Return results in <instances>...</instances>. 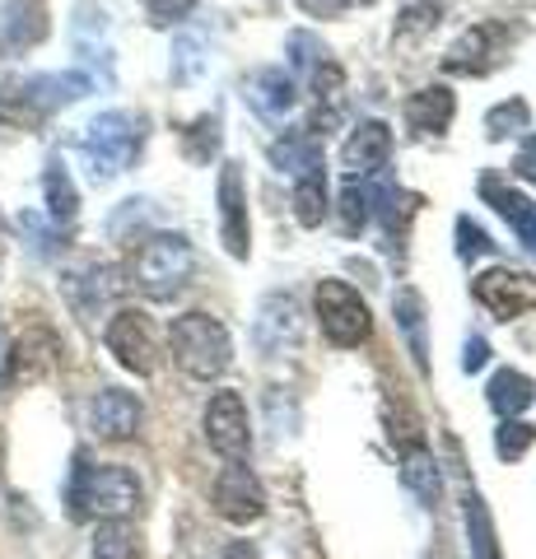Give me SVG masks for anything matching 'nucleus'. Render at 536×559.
<instances>
[{"label":"nucleus","instance_id":"nucleus-1","mask_svg":"<svg viewBox=\"0 0 536 559\" xmlns=\"http://www.w3.org/2000/svg\"><path fill=\"white\" fill-rule=\"evenodd\" d=\"M141 509V480L135 471L117 462H80L71 485V513L75 518H103V522H127Z\"/></svg>","mask_w":536,"mask_h":559},{"label":"nucleus","instance_id":"nucleus-2","mask_svg":"<svg viewBox=\"0 0 536 559\" xmlns=\"http://www.w3.org/2000/svg\"><path fill=\"white\" fill-rule=\"evenodd\" d=\"M168 345H172L178 369L187 378H201V382L219 378L224 369H229V359H234L229 331H224V322L211 318V312H182V318H172Z\"/></svg>","mask_w":536,"mask_h":559},{"label":"nucleus","instance_id":"nucleus-3","mask_svg":"<svg viewBox=\"0 0 536 559\" xmlns=\"http://www.w3.org/2000/svg\"><path fill=\"white\" fill-rule=\"evenodd\" d=\"M141 140H145V121L135 112H103L84 127L80 140V154L90 164V178L94 182H108L117 178L122 168H131V159L141 154Z\"/></svg>","mask_w":536,"mask_h":559},{"label":"nucleus","instance_id":"nucleus-4","mask_svg":"<svg viewBox=\"0 0 536 559\" xmlns=\"http://www.w3.org/2000/svg\"><path fill=\"white\" fill-rule=\"evenodd\" d=\"M94 90L90 70H65V75H33L24 84H14L10 98L0 94V121H14V127H33V121L51 117L57 108H71L84 94Z\"/></svg>","mask_w":536,"mask_h":559},{"label":"nucleus","instance_id":"nucleus-5","mask_svg":"<svg viewBox=\"0 0 536 559\" xmlns=\"http://www.w3.org/2000/svg\"><path fill=\"white\" fill-rule=\"evenodd\" d=\"M192 266H196V257L182 234H150L131 257V280L150 299H172L192 280Z\"/></svg>","mask_w":536,"mask_h":559},{"label":"nucleus","instance_id":"nucleus-6","mask_svg":"<svg viewBox=\"0 0 536 559\" xmlns=\"http://www.w3.org/2000/svg\"><path fill=\"white\" fill-rule=\"evenodd\" d=\"M318 326L322 336L350 349V345H365L369 331H373V318H369V304L345 285V280H322L318 285Z\"/></svg>","mask_w":536,"mask_h":559},{"label":"nucleus","instance_id":"nucleus-7","mask_svg":"<svg viewBox=\"0 0 536 559\" xmlns=\"http://www.w3.org/2000/svg\"><path fill=\"white\" fill-rule=\"evenodd\" d=\"M205 443H211L224 462H248L252 429H248V406L238 392L211 396V406H205Z\"/></svg>","mask_w":536,"mask_h":559},{"label":"nucleus","instance_id":"nucleus-8","mask_svg":"<svg viewBox=\"0 0 536 559\" xmlns=\"http://www.w3.org/2000/svg\"><path fill=\"white\" fill-rule=\"evenodd\" d=\"M103 341H108L112 359L122 364V369L141 373V378H150V373H154V364H159V345H154L150 318H145V312H135V308L112 312L108 331H103Z\"/></svg>","mask_w":536,"mask_h":559},{"label":"nucleus","instance_id":"nucleus-9","mask_svg":"<svg viewBox=\"0 0 536 559\" xmlns=\"http://www.w3.org/2000/svg\"><path fill=\"white\" fill-rule=\"evenodd\" d=\"M211 503H215L219 518H229V522H238V527H248V522H257V518L266 513V489H262V480H257L243 462H229L215 476Z\"/></svg>","mask_w":536,"mask_h":559},{"label":"nucleus","instance_id":"nucleus-10","mask_svg":"<svg viewBox=\"0 0 536 559\" xmlns=\"http://www.w3.org/2000/svg\"><path fill=\"white\" fill-rule=\"evenodd\" d=\"M472 289L499 322H513V318H523L527 308H536V280L527 271H513V266H495L486 275H476Z\"/></svg>","mask_w":536,"mask_h":559},{"label":"nucleus","instance_id":"nucleus-11","mask_svg":"<svg viewBox=\"0 0 536 559\" xmlns=\"http://www.w3.org/2000/svg\"><path fill=\"white\" fill-rule=\"evenodd\" d=\"M252 336L262 355H285V349L299 345V304H294V294H266L262 308H257Z\"/></svg>","mask_w":536,"mask_h":559},{"label":"nucleus","instance_id":"nucleus-12","mask_svg":"<svg viewBox=\"0 0 536 559\" xmlns=\"http://www.w3.org/2000/svg\"><path fill=\"white\" fill-rule=\"evenodd\" d=\"M47 38V0H5L0 5V57H20Z\"/></svg>","mask_w":536,"mask_h":559},{"label":"nucleus","instance_id":"nucleus-13","mask_svg":"<svg viewBox=\"0 0 536 559\" xmlns=\"http://www.w3.org/2000/svg\"><path fill=\"white\" fill-rule=\"evenodd\" d=\"M90 429L108 443L131 439V433L141 429V401H135L131 392H122V388H103L90 401Z\"/></svg>","mask_w":536,"mask_h":559},{"label":"nucleus","instance_id":"nucleus-14","mask_svg":"<svg viewBox=\"0 0 536 559\" xmlns=\"http://www.w3.org/2000/svg\"><path fill=\"white\" fill-rule=\"evenodd\" d=\"M219 234H224V248L234 257H248V191H243V173L238 164H224L219 173Z\"/></svg>","mask_w":536,"mask_h":559},{"label":"nucleus","instance_id":"nucleus-15","mask_svg":"<svg viewBox=\"0 0 536 559\" xmlns=\"http://www.w3.org/2000/svg\"><path fill=\"white\" fill-rule=\"evenodd\" d=\"M117 289H122V280H117L112 266H84L65 275V299H71L80 318H98L117 299Z\"/></svg>","mask_w":536,"mask_h":559},{"label":"nucleus","instance_id":"nucleus-16","mask_svg":"<svg viewBox=\"0 0 536 559\" xmlns=\"http://www.w3.org/2000/svg\"><path fill=\"white\" fill-rule=\"evenodd\" d=\"M388 154H392V131L383 121H359L350 131V140H345L341 159L350 168V178H369V173H378L388 164Z\"/></svg>","mask_w":536,"mask_h":559},{"label":"nucleus","instance_id":"nucleus-17","mask_svg":"<svg viewBox=\"0 0 536 559\" xmlns=\"http://www.w3.org/2000/svg\"><path fill=\"white\" fill-rule=\"evenodd\" d=\"M453 90H443V84H429V90H415L406 98V127L415 135H443L448 127H453Z\"/></svg>","mask_w":536,"mask_h":559},{"label":"nucleus","instance_id":"nucleus-18","mask_svg":"<svg viewBox=\"0 0 536 559\" xmlns=\"http://www.w3.org/2000/svg\"><path fill=\"white\" fill-rule=\"evenodd\" d=\"M271 164L281 173H289L294 182L299 178H326L322 173V145H318V135H308V131H289V135L275 140Z\"/></svg>","mask_w":536,"mask_h":559},{"label":"nucleus","instance_id":"nucleus-19","mask_svg":"<svg viewBox=\"0 0 536 559\" xmlns=\"http://www.w3.org/2000/svg\"><path fill=\"white\" fill-rule=\"evenodd\" d=\"M495 47H499V28H490V24L466 28L453 43V51L443 57V70H453V75H486L495 66Z\"/></svg>","mask_w":536,"mask_h":559},{"label":"nucleus","instance_id":"nucleus-20","mask_svg":"<svg viewBox=\"0 0 536 559\" xmlns=\"http://www.w3.org/2000/svg\"><path fill=\"white\" fill-rule=\"evenodd\" d=\"M248 103L257 108V117L281 121V117L294 108V75H285L281 66L257 70V75L248 80Z\"/></svg>","mask_w":536,"mask_h":559},{"label":"nucleus","instance_id":"nucleus-21","mask_svg":"<svg viewBox=\"0 0 536 559\" xmlns=\"http://www.w3.org/2000/svg\"><path fill=\"white\" fill-rule=\"evenodd\" d=\"M480 191H486V201L504 215L513 229H517V238H523V248L536 257V205L527 201V197H517V191H509V187H499L495 178H486L480 182Z\"/></svg>","mask_w":536,"mask_h":559},{"label":"nucleus","instance_id":"nucleus-22","mask_svg":"<svg viewBox=\"0 0 536 559\" xmlns=\"http://www.w3.org/2000/svg\"><path fill=\"white\" fill-rule=\"evenodd\" d=\"M536 401V382L527 373H517V369H499L490 378V406L504 415V419H517L527 406Z\"/></svg>","mask_w":536,"mask_h":559},{"label":"nucleus","instance_id":"nucleus-23","mask_svg":"<svg viewBox=\"0 0 536 559\" xmlns=\"http://www.w3.org/2000/svg\"><path fill=\"white\" fill-rule=\"evenodd\" d=\"M43 197H47V215L51 224H71L75 210H80V197H75V182L71 173H65L61 159H51L47 173H43Z\"/></svg>","mask_w":536,"mask_h":559},{"label":"nucleus","instance_id":"nucleus-24","mask_svg":"<svg viewBox=\"0 0 536 559\" xmlns=\"http://www.w3.org/2000/svg\"><path fill=\"white\" fill-rule=\"evenodd\" d=\"M205 70V33L201 28H187L178 43H172V80L178 84H192Z\"/></svg>","mask_w":536,"mask_h":559},{"label":"nucleus","instance_id":"nucleus-25","mask_svg":"<svg viewBox=\"0 0 536 559\" xmlns=\"http://www.w3.org/2000/svg\"><path fill=\"white\" fill-rule=\"evenodd\" d=\"M396 322H402V331H406L415 364L425 369V304H420V294H415V289L396 294Z\"/></svg>","mask_w":536,"mask_h":559},{"label":"nucleus","instance_id":"nucleus-26","mask_svg":"<svg viewBox=\"0 0 536 559\" xmlns=\"http://www.w3.org/2000/svg\"><path fill=\"white\" fill-rule=\"evenodd\" d=\"M94 559H141V546H135V532L127 522H103L94 532Z\"/></svg>","mask_w":536,"mask_h":559},{"label":"nucleus","instance_id":"nucleus-27","mask_svg":"<svg viewBox=\"0 0 536 559\" xmlns=\"http://www.w3.org/2000/svg\"><path fill=\"white\" fill-rule=\"evenodd\" d=\"M294 215L308 229H318L322 215H326V178H299L294 182Z\"/></svg>","mask_w":536,"mask_h":559},{"label":"nucleus","instance_id":"nucleus-28","mask_svg":"<svg viewBox=\"0 0 536 559\" xmlns=\"http://www.w3.org/2000/svg\"><path fill=\"white\" fill-rule=\"evenodd\" d=\"M402 480H406L420 499H439V466H434V457H429L425 448H410V452H406Z\"/></svg>","mask_w":536,"mask_h":559},{"label":"nucleus","instance_id":"nucleus-29","mask_svg":"<svg viewBox=\"0 0 536 559\" xmlns=\"http://www.w3.org/2000/svg\"><path fill=\"white\" fill-rule=\"evenodd\" d=\"M285 51H289V66L294 70H303V75H318V70L332 61V51L322 47V38H313V33H289V43H285Z\"/></svg>","mask_w":536,"mask_h":559},{"label":"nucleus","instance_id":"nucleus-30","mask_svg":"<svg viewBox=\"0 0 536 559\" xmlns=\"http://www.w3.org/2000/svg\"><path fill=\"white\" fill-rule=\"evenodd\" d=\"M369 215H373V210H369V191H365V182H359V178H350V182H345V191H341V229L359 234L369 224Z\"/></svg>","mask_w":536,"mask_h":559},{"label":"nucleus","instance_id":"nucleus-31","mask_svg":"<svg viewBox=\"0 0 536 559\" xmlns=\"http://www.w3.org/2000/svg\"><path fill=\"white\" fill-rule=\"evenodd\" d=\"M466 527H472V550H476V559H499V555H495V532H490L486 503H480L476 495H466Z\"/></svg>","mask_w":536,"mask_h":559},{"label":"nucleus","instance_id":"nucleus-32","mask_svg":"<svg viewBox=\"0 0 536 559\" xmlns=\"http://www.w3.org/2000/svg\"><path fill=\"white\" fill-rule=\"evenodd\" d=\"M527 121H532V112H527V103L523 98H513V103H499V108L486 117V131L495 135V140H504V135H517V131H527Z\"/></svg>","mask_w":536,"mask_h":559},{"label":"nucleus","instance_id":"nucleus-33","mask_svg":"<svg viewBox=\"0 0 536 559\" xmlns=\"http://www.w3.org/2000/svg\"><path fill=\"white\" fill-rule=\"evenodd\" d=\"M439 14H443V0H406L396 33H402V38H410V33H429L439 24Z\"/></svg>","mask_w":536,"mask_h":559},{"label":"nucleus","instance_id":"nucleus-34","mask_svg":"<svg viewBox=\"0 0 536 559\" xmlns=\"http://www.w3.org/2000/svg\"><path fill=\"white\" fill-rule=\"evenodd\" d=\"M532 439H536L532 425H523V419H504V429L495 433V452L513 462V457H523V452L532 448Z\"/></svg>","mask_w":536,"mask_h":559},{"label":"nucleus","instance_id":"nucleus-35","mask_svg":"<svg viewBox=\"0 0 536 559\" xmlns=\"http://www.w3.org/2000/svg\"><path fill=\"white\" fill-rule=\"evenodd\" d=\"M215 150H219V117H201L192 135H187V154H192L196 164H205Z\"/></svg>","mask_w":536,"mask_h":559},{"label":"nucleus","instance_id":"nucleus-36","mask_svg":"<svg viewBox=\"0 0 536 559\" xmlns=\"http://www.w3.org/2000/svg\"><path fill=\"white\" fill-rule=\"evenodd\" d=\"M490 248H495V242L486 238V229H480V224H472V219H457V257H462V261L486 257Z\"/></svg>","mask_w":536,"mask_h":559},{"label":"nucleus","instance_id":"nucleus-37","mask_svg":"<svg viewBox=\"0 0 536 559\" xmlns=\"http://www.w3.org/2000/svg\"><path fill=\"white\" fill-rule=\"evenodd\" d=\"M145 5H150L154 24H182L187 14L196 10V0H145Z\"/></svg>","mask_w":536,"mask_h":559},{"label":"nucleus","instance_id":"nucleus-38","mask_svg":"<svg viewBox=\"0 0 536 559\" xmlns=\"http://www.w3.org/2000/svg\"><path fill=\"white\" fill-rule=\"evenodd\" d=\"M20 224H24V234L33 238V252H38V257H51V252H57V229H43V219H38V215H24Z\"/></svg>","mask_w":536,"mask_h":559},{"label":"nucleus","instance_id":"nucleus-39","mask_svg":"<svg viewBox=\"0 0 536 559\" xmlns=\"http://www.w3.org/2000/svg\"><path fill=\"white\" fill-rule=\"evenodd\" d=\"M145 215H150V210H145V201H127L122 210H117V215H112V224H108V229L117 234V238H127V229H131V224H145Z\"/></svg>","mask_w":536,"mask_h":559},{"label":"nucleus","instance_id":"nucleus-40","mask_svg":"<svg viewBox=\"0 0 536 559\" xmlns=\"http://www.w3.org/2000/svg\"><path fill=\"white\" fill-rule=\"evenodd\" d=\"M10 378H14V341H10V331L0 326V396H5Z\"/></svg>","mask_w":536,"mask_h":559},{"label":"nucleus","instance_id":"nucleus-41","mask_svg":"<svg viewBox=\"0 0 536 559\" xmlns=\"http://www.w3.org/2000/svg\"><path fill=\"white\" fill-rule=\"evenodd\" d=\"M486 359H490V345L486 341H480V336L466 341V355H462V369L466 373H480V369H486Z\"/></svg>","mask_w":536,"mask_h":559},{"label":"nucleus","instance_id":"nucleus-42","mask_svg":"<svg viewBox=\"0 0 536 559\" xmlns=\"http://www.w3.org/2000/svg\"><path fill=\"white\" fill-rule=\"evenodd\" d=\"M299 5L313 14V20H336V14L345 10V0H299Z\"/></svg>","mask_w":536,"mask_h":559},{"label":"nucleus","instance_id":"nucleus-43","mask_svg":"<svg viewBox=\"0 0 536 559\" xmlns=\"http://www.w3.org/2000/svg\"><path fill=\"white\" fill-rule=\"evenodd\" d=\"M517 173H523L527 182H536V140H532V145H527L523 154H517Z\"/></svg>","mask_w":536,"mask_h":559},{"label":"nucleus","instance_id":"nucleus-44","mask_svg":"<svg viewBox=\"0 0 536 559\" xmlns=\"http://www.w3.org/2000/svg\"><path fill=\"white\" fill-rule=\"evenodd\" d=\"M219 559H262V555H257V546H252V540H234V546L224 550Z\"/></svg>","mask_w":536,"mask_h":559},{"label":"nucleus","instance_id":"nucleus-45","mask_svg":"<svg viewBox=\"0 0 536 559\" xmlns=\"http://www.w3.org/2000/svg\"><path fill=\"white\" fill-rule=\"evenodd\" d=\"M345 5H350V0H345ZM355 5H373V0H355Z\"/></svg>","mask_w":536,"mask_h":559},{"label":"nucleus","instance_id":"nucleus-46","mask_svg":"<svg viewBox=\"0 0 536 559\" xmlns=\"http://www.w3.org/2000/svg\"><path fill=\"white\" fill-rule=\"evenodd\" d=\"M0 242H5V219H0Z\"/></svg>","mask_w":536,"mask_h":559}]
</instances>
